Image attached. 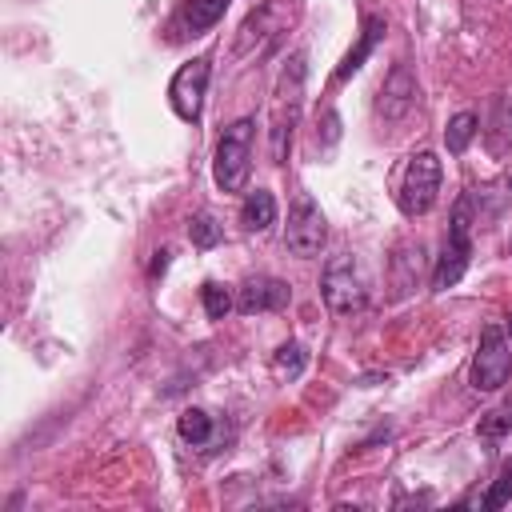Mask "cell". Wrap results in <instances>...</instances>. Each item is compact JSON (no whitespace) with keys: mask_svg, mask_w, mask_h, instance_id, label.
Returning <instances> with one entry per match:
<instances>
[{"mask_svg":"<svg viewBox=\"0 0 512 512\" xmlns=\"http://www.w3.org/2000/svg\"><path fill=\"white\" fill-rule=\"evenodd\" d=\"M300 100H304V52H292L280 84H276V104H272V164L288 160L292 128L300 120Z\"/></svg>","mask_w":512,"mask_h":512,"instance_id":"6da1fadb","label":"cell"},{"mask_svg":"<svg viewBox=\"0 0 512 512\" xmlns=\"http://www.w3.org/2000/svg\"><path fill=\"white\" fill-rule=\"evenodd\" d=\"M204 92H208V60L196 56V60H188V64L172 76V84H168V104H172V112H176L180 120L196 124L200 112H204Z\"/></svg>","mask_w":512,"mask_h":512,"instance_id":"ba28073f","label":"cell"},{"mask_svg":"<svg viewBox=\"0 0 512 512\" xmlns=\"http://www.w3.org/2000/svg\"><path fill=\"white\" fill-rule=\"evenodd\" d=\"M240 224H244L248 232H264V228H272V224H276V200H272V192H268V188H256V192H248V196H244Z\"/></svg>","mask_w":512,"mask_h":512,"instance_id":"4fadbf2b","label":"cell"},{"mask_svg":"<svg viewBox=\"0 0 512 512\" xmlns=\"http://www.w3.org/2000/svg\"><path fill=\"white\" fill-rule=\"evenodd\" d=\"M188 236H192L196 248H216V244H220V224H216L212 216L200 212V216L188 220Z\"/></svg>","mask_w":512,"mask_h":512,"instance_id":"ffe728a7","label":"cell"},{"mask_svg":"<svg viewBox=\"0 0 512 512\" xmlns=\"http://www.w3.org/2000/svg\"><path fill=\"white\" fill-rule=\"evenodd\" d=\"M288 284L284 280H276V276H252V280H244V288H240V312H276V308H284L288 304Z\"/></svg>","mask_w":512,"mask_h":512,"instance_id":"8fae6325","label":"cell"},{"mask_svg":"<svg viewBox=\"0 0 512 512\" xmlns=\"http://www.w3.org/2000/svg\"><path fill=\"white\" fill-rule=\"evenodd\" d=\"M476 432H480L484 440H500V436H508V432H512V400H508V404H500L496 412H484Z\"/></svg>","mask_w":512,"mask_h":512,"instance_id":"d6986e66","label":"cell"},{"mask_svg":"<svg viewBox=\"0 0 512 512\" xmlns=\"http://www.w3.org/2000/svg\"><path fill=\"white\" fill-rule=\"evenodd\" d=\"M164 268H168V252H156V260H152V276L164 272Z\"/></svg>","mask_w":512,"mask_h":512,"instance_id":"44dd1931","label":"cell"},{"mask_svg":"<svg viewBox=\"0 0 512 512\" xmlns=\"http://www.w3.org/2000/svg\"><path fill=\"white\" fill-rule=\"evenodd\" d=\"M252 136H256L252 116H240L236 124L224 128V136L216 144V160H212V176L224 192H244L248 168H252Z\"/></svg>","mask_w":512,"mask_h":512,"instance_id":"7a4b0ae2","label":"cell"},{"mask_svg":"<svg viewBox=\"0 0 512 512\" xmlns=\"http://www.w3.org/2000/svg\"><path fill=\"white\" fill-rule=\"evenodd\" d=\"M176 432H180V440H188V444H208V436H212V416H208L204 408H184L180 420H176Z\"/></svg>","mask_w":512,"mask_h":512,"instance_id":"9a60e30c","label":"cell"},{"mask_svg":"<svg viewBox=\"0 0 512 512\" xmlns=\"http://www.w3.org/2000/svg\"><path fill=\"white\" fill-rule=\"evenodd\" d=\"M512 500V460H504L500 464V472H496V480H492V488H488V496L480 500L488 512H496V508H504Z\"/></svg>","mask_w":512,"mask_h":512,"instance_id":"ac0fdd59","label":"cell"},{"mask_svg":"<svg viewBox=\"0 0 512 512\" xmlns=\"http://www.w3.org/2000/svg\"><path fill=\"white\" fill-rule=\"evenodd\" d=\"M436 192H440V160L432 152L408 156L404 176H400V188H396L400 212L404 216H424L436 204Z\"/></svg>","mask_w":512,"mask_h":512,"instance_id":"277c9868","label":"cell"},{"mask_svg":"<svg viewBox=\"0 0 512 512\" xmlns=\"http://www.w3.org/2000/svg\"><path fill=\"white\" fill-rule=\"evenodd\" d=\"M228 4H232V0H184V4L172 12V20H168V40L180 44V40H188V36H204V32L224 16Z\"/></svg>","mask_w":512,"mask_h":512,"instance_id":"9c48e42d","label":"cell"},{"mask_svg":"<svg viewBox=\"0 0 512 512\" xmlns=\"http://www.w3.org/2000/svg\"><path fill=\"white\" fill-rule=\"evenodd\" d=\"M508 188H512V176H508Z\"/></svg>","mask_w":512,"mask_h":512,"instance_id":"cb8c5ba5","label":"cell"},{"mask_svg":"<svg viewBox=\"0 0 512 512\" xmlns=\"http://www.w3.org/2000/svg\"><path fill=\"white\" fill-rule=\"evenodd\" d=\"M200 300H204L208 320H224V316L232 312V296H228V288H224V284H216V280H208V284L200 288Z\"/></svg>","mask_w":512,"mask_h":512,"instance_id":"e0dca14e","label":"cell"},{"mask_svg":"<svg viewBox=\"0 0 512 512\" xmlns=\"http://www.w3.org/2000/svg\"><path fill=\"white\" fill-rule=\"evenodd\" d=\"M324 240H328V220H324L320 204H316L308 192H300V196L292 200V208H288L284 248H288L292 256H300V260H312V256H320Z\"/></svg>","mask_w":512,"mask_h":512,"instance_id":"5b68a950","label":"cell"},{"mask_svg":"<svg viewBox=\"0 0 512 512\" xmlns=\"http://www.w3.org/2000/svg\"><path fill=\"white\" fill-rule=\"evenodd\" d=\"M320 296H324V304H328L336 316L360 312V308L368 304V284H364V276H360V268H356L352 256L328 260L324 280H320Z\"/></svg>","mask_w":512,"mask_h":512,"instance_id":"8992f818","label":"cell"},{"mask_svg":"<svg viewBox=\"0 0 512 512\" xmlns=\"http://www.w3.org/2000/svg\"><path fill=\"white\" fill-rule=\"evenodd\" d=\"M472 136H476V116H472V112H456V116L448 120V128H444V144H448V152H456V156L472 144Z\"/></svg>","mask_w":512,"mask_h":512,"instance_id":"2e32d148","label":"cell"},{"mask_svg":"<svg viewBox=\"0 0 512 512\" xmlns=\"http://www.w3.org/2000/svg\"><path fill=\"white\" fill-rule=\"evenodd\" d=\"M508 120H512V104H508Z\"/></svg>","mask_w":512,"mask_h":512,"instance_id":"7402d4cb","label":"cell"},{"mask_svg":"<svg viewBox=\"0 0 512 512\" xmlns=\"http://www.w3.org/2000/svg\"><path fill=\"white\" fill-rule=\"evenodd\" d=\"M512 376V348L504 340V328L500 324H488L480 332V344H476V356H472V388L476 392H496L504 388Z\"/></svg>","mask_w":512,"mask_h":512,"instance_id":"52a82bcc","label":"cell"},{"mask_svg":"<svg viewBox=\"0 0 512 512\" xmlns=\"http://www.w3.org/2000/svg\"><path fill=\"white\" fill-rule=\"evenodd\" d=\"M468 228H472V196H460L456 208H452V220H448L444 252H440L436 272H432V288H436V292L452 288V284L464 276V268H468V260H472V236H468Z\"/></svg>","mask_w":512,"mask_h":512,"instance_id":"3957f363","label":"cell"},{"mask_svg":"<svg viewBox=\"0 0 512 512\" xmlns=\"http://www.w3.org/2000/svg\"><path fill=\"white\" fill-rule=\"evenodd\" d=\"M508 332H512V316H508Z\"/></svg>","mask_w":512,"mask_h":512,"instance_id":"603a6c76","label":"cell"},{"mask_svg":"<svg viewBox=\"0 0 512 512\" xmlns=\"http://www.w3.org/2000/svg\"><path fill=\"white\" fill-rule=\"evenodd\" d=\"M304 364H308V352H304L296 340H288V344H280V348L272 352V372H276L280 380H296V376L304 372Z\"/></svg>","mask_w":512,"mask_h":512,"instance_id":"5bb4252c","label":"cell"},{"mask_svg":"<svg viewBox=\"0 0 512 512\" xmlns=\"http://www.w3.org/2000/svg\"><path fill=\"white\" fill-rule=\"evenodd\" d=\"M384 28H388V24H384V16H364L360 40H356V44H352V48L344 52V60H340V64H336V72H332V80H336V84H340V80H348L352 72H360V64H364V60L372 56V48L380 44Z\"/></svg>","mask_w":512,"mask_h":512,"instance_id":"7c38bea8","label":"cell"},{"mask_svg":"<svg viewBox=\"0 0 512 512\" xmlns=\"http://www.w3.org/2000/svg\"><path fill=\"white\" fill-rule=\"evenodd\" d=\"M416 96H420V88H416V76L408 72V64H396V68L388 72V80L380 84V100H376V112H380L384 120H400V116H408V112L416 108Z\"/></svg>","mask_w":512,"mask_h":512,"instance_id":"30bf717a","label":"cell"}]
</instances>
